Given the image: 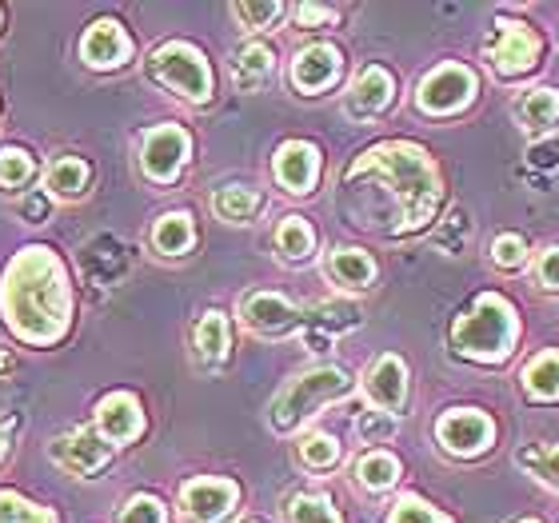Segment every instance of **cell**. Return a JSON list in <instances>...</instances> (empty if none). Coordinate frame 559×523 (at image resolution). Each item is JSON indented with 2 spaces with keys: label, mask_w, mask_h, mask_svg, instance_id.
<instances>
[{
  "label": "cell",
  "mask_w": 559,
  "mask_h": 523,
  "mask_svg": "<svg viewBox=\"0 0 559 523\" xmlns=\"http://www.w3.org/2000/svg\"><path fill=\"white\" fill-rule=\"evenodd\" d=\"M236 503H240L236 479L197 476L180 488V515L188 523H221L228 512H236Z\"/></svg>",
  "instance_id": "12"
},
{
  "label": "cell",
  "mask_w": 559,
  "mask_h": 523,
  "mask_svg": "<svg viewBox=\"0 0 559 523\" xmlns=\"http://www.w3.org/2000/svg\"><path fill=\"white\" fill-rule=\"evenodd\" d=\"M284 520L288 523H344L336 508H332V500H328V496H316V491H296V496H288Z\"/></svg>",
  "instance_id": "31"
},
{
  "label": "cell",
  "mask_w": 559,
  "mask_h": 523,
  "mask_svg": "<svg viewBox=\"0 0 559 523\" xmlns=\"http://www.w3.org/2000/svg\"><path fill=\"white\" fill-rule=\"evenodd\" d=\"M240 320H245L248 332H257L264 340L292 336L304 328V312L280 292H248L240 300Z\"/></svg>",
  "instance_id": "11"
},
{
  "label": "cell",
  "mask_w": 559,
  "mask_h": 523,
  "mask_svg": "<svg viewBox=\"0 0 559 523\" xmlns=\"http://www.w3.org/2000/svg\"><path fill=\"white\" fill-rule=\"evenodd\" d=\"M515 340H520V320L515 308L496 292H484L472 300L467 312L452 324V344L460 356L476 364H503L512 356Z\"/></svg>",
  "instance_id": "3"
},
{
  "label": "cell",
  "mask_w": 559,
  "mask_h": 523,
  "mask_svg": "<svg viewBox=\"0 0 559 523\" xmlns=\"http://www.w3.org/2000/svg\"><path fill=\"white\" fill-rule=\"evenodd\" d=\"M512 523H539V520H532V515H524V520H512Z\"/></svg>",
  "instance_id": "47"
},
{
  "label": "cell",
  "mask_w": 559,
  "mask_h": 523,
  "mask_svg": "<svg viewBox=\"0 0 559 523\" xmlns=\"http://www.w3.org/2000/svg\"><path fill=\"white\" fill-rule=\"evenodd\" d=\"M476 100V72L467 64H440L416 88V105L428 117H452Z\"/></svg>",
  "instance_id": "7"
},
{
  "label": "cell",
  "mask_w": 559,
  "mask_h": 523,
  "mask_svg": "<svg viewBox=\"0 0 559 523\" xmlns=\"http://www.w3.org/2000/svg\"><path fill=\"white\" fill-rule=\"evenodd\" d=\"M0 523H60V520L45 503H33L24 500V496H16V491L0 488Z\"/></svg>",
  "instance_id": "33"
},
{
  "label": "cell",
  "mask_w": 559,
  "mask_h": 523,
  "mask_svg": "<svg viewBox=\"0 0 559 523\" xmlns=\"http://www.w3.org/2000/svg\"><path fill=\"white\" fill-rule=\"evenodd\" d=\"M356 431L364 436V443H384L392 431H396V419L388 416V412H364L356 419Z\"/></svg>",
  "instance_id": "40"
},
{
  "label": "cell",
  "mask_w": 559,
  "mask_h": 523,
  "mask_svg": "<svg viewBox=\"0 0 559 523\" xmlns=\"http://www.w3.org/2000/svg\"><path fill=\"white\" fill-rule=\"evenodd\" d=\"M515 460H520L539 484H548L551 491H559V443L556 448H524Z\"/></svg>",
  "instance_id": "35"
},
{
  "label": "cell",
  "mask_w": 559,
  "mask_h": 523,
  "mask_svg": "<svg viewBox=\"0 0 559 523\" xmlns=\"http://www.w3.org/2000/svg\"><path fill=\"white\" fill-rule=\"evenodd\" d=\"M88 185H93V164L84 161V156L64 152V156H57V161L45 168L48 200H64V204H72V200H81L84 192H88Z\"/></svg>",
  "instance_id": "21"
},
{
  "label": "cell",
  "mask_w": 559,
  "mask_h": 523,
  "mask_svg": "<svg viewBox=\"0 0 559 523\" xmlns=\"http://www.w3.org/2000/svg\"><path fill=\"white\" fill-rule=\"evenodd\" d=\"M9 455H12V424H4V419H0V464H4Z\"/></svg>",
  "instance_id": "45"
},
{
  "label": "cell",
  "mask_w": 559,
  "mask_h": 523,
  "mask_svg": "<svg viewBox=\"0 0 559 523\" xmlns=\"http://www.w3.org/2000/svg\"><path fill=\"white\" fill-rule=\"evenodd\" d=\"M436 440L448 455H464L467 460V455L488 452V443L496 440V424L479 407H452L436 424Z\"/></svg>",
  "instance_id": "10"
},
{
  "label": "cell",
  "mask_w": 559,
  "mask_h": 523,
  "mask_svg": "<svg viewBox=\"0 0 559 523\" xmlns=\"http://www.w3.org/2000/svg\"><path fill=\"white\" fill-rule=\"evenodd\" d=\"M296 455L308 472H328V467L340 464V440L328 436V431H308L300 443H296Z\"/></svg>",
  "instance_id": "32"
},
{
  "label": "cell",
  "mask_w": 559,
  "mask_h": 523,
  "mask_svg": "<svg viewBox=\"0 0 559 523\" xmlns=\"http://www.w3.org/2000/svg\"><path fill=\"white\" fill-rule=\"evenodd\" d=\"M93 428L105 436L112 448L120 443H132L144 436V407L132 392H108L100 404H96V419Z\"/></svg>",
  "instance_id": "17"
},
{
  "label": "cell",
  "mask_w": 559,
  "mask_h": 523,
  "mask_svg": "<svg viewBox=\"0 0 559 523\" xmlns=\"http://www.w3.org/2000/svg\"><path fill=\"white\" fill-rule=\"evenodd\" d=\"M352 476H356V484L368 488V491H388L400 479V460L392 452L372 448V452H364L360 460H356Z\"/></svg>",
  "instance_id": "29"
},
{
  "label": "cell",
  "mask_w": 559,
  "mask_h": 523,
  "mask_svg": "<svg viewBox=\"0 0 559 523\" xmlns=\"http://www.w3.org/2000/svg\"><path fill=\"white\" fill-rule=\"evenodd\" d=\"M324 276L344 292H364L376 284V260L364 248L340 245L324 257Z\"/></svg>",
  "instance_id": "19"
},
{
  "label": "cell",
  "mask_w": 559,
  "mask_h": 523,
  "mask_svg": "<svg viewBox=\"0 0 559 523\" xmlns=\"http://www.w3.org/2000/svg\"><path fill=\"white\" fill-rule=\"evenodd\" d=\"M228 352H233L228 316H224L221 308H209V312L197 320V328H192V356H197V364H204V368H216V364L228 360Z\"/></svg>",
  "instance_id": "20"
},
{
  "label": "cell",
  "mask_w": 559,
  "mask_h": 523,
  "mask_svg": "<svg viewBox=\"0 0 559 523\" xmlns=\"http://www.w3.org/2000/svg\"><path fill=\"white\" fill-rule=\"evenodd\" d=\"M536 284L544 292H559V245L544 248L536 260Z\"/></svg>",
  "instance_id": "41"
},
{
  "label": "cell",
  "mask_w": 559,
  "mask_h": 523,
  "mask_svg": "<svg viewBox=\"0 0 559 523\" xmlns=\"http://www.w3.org/2000/svg\"><path fill=\"white\" fill-rule=\"evenodd\" d=\"M48 460L76 479H93L112 464V443L96 428H72L48 443Z\"/></svg>",
  "instance_id": "9"
},
{
  "label": "cell",
  "mask_w": 559,
  "mask_h": 523,
  "mask_svg": "<svg viewBox=\"0 0 559 523\" xmlns=\"http://www.w3.org/2000/svg\"><path fill=\"white\" fill-rule=\"evenodd\" d=\"M24 224H45L48 221V192H33L28 200H21Z\"/></svg>",
  "instance_id": "44"
},
{
  "label": "cell",
  "mask_w": 559,
  "mask_h": 523,
  "mask_svg": "<svg viewBox=\"0 0 559 523\" xmlns=\"http://www.w3.org/2000/svg\"><path fill=\"white\" fill-rule=\"evenodd\" d=\"M384 180L388 192L396 197L392 212V233H419L440 209V173L428 161V152L404 140H388L376 148L360 152L348 168V185L356 180Z\"/></svg>",
  "instance_id": "2"
},
{
  "label": "cell",
  "mask_w": 559,
  "mask_h": 523,
  "mask_svg": "<svg viewBox=\"0 0 559 523\" xmlns=\"http://www.w3.org/2000/svg\"><path fill=\"white\" fill-rule=\"evenodd\" d=\"M491 264L496 268H524L527 264V245H524V236H515V233H503L491 240Z\"/></svg>",
  "instance_id": "39"
},
{
  "label": "cell",
  "mask_w": 559,
  "mask_h": 523,
  "mask_svg": "<svg viewBox=\"0 0 559 523\" xmlns=\"http://www.w3.org/2000/svg\"><path fill=\"white\" fill-rule=\"evenodd\" d=\"M392 96H396L392 72L384 64H368V69L356 72V81H352L348 96H344V108H348L352 120H376L392 105Z\"/></svg>",
  "instance_id": "18"
},
{
  "label": "cell",
  "mask_w": 559,
  "mask_h": 523,
  "mask_svg": "<svg viewBox=\"0 0 559 523\" xmlns=\"http://www.w3.org/2000/svg\"><path fill=\"white\" fill-rule=\"evenodd\" d=\"M348 392H352V376L344 372L340 364H320V368H308V372L292 376L288 384L276 392V400L269 404L272 431H280V436L300 431L320 407L336 404V400H344Z\"/></svg>",
  "instance_id": "4"
},
{
  "label": "cell",
  "mask_w": 559,
  "mask_h": 523,
  "mask_svg": "<svg viewBox=\"0 0 559 523\" xmlns=\"http://www.w3.org/2000/svg\"><path fill=\"white\" fill-rule=\"evenodd\" d=\"M188 156H192V136L180 124H156L140 136V173L148 176L152 185H173L176 176L185 173Z\"/></svg>",
  "instance_id": "6"
},
{
  "label": "cell",
  "mask_w": 559,
  "mask_h": 523,
  "mask_svg": "<svg viewBox=\"0 0 559 523\" xmlns=\"http://www.w3.org/2000/svg\"><path fill=\"white\" fill-rule=\"evenodd\" d=\"M520 388H524L527 400H559V352H539L536 360L520 372Z\"/></svg>",
  "instance_id": "28"
},
{
  "label": "cell",
  "mask_w": 559,
  "mask_h": 523,
  "mask_svg": "<svg viewBox=\"0 0 559 523\" xmlns=\"http://www.w3.org/2000/svg\"><path fill=\"white\" fill-rule=\"evenodd\" d=\"M388 523H452V515H443L440 508H431L416 496H400L388 512Z\"/></svg>",
  "instance_id": "38"
},
{
  "label": "cell",
  "mask_w": 559,
  "mask_h": 523,
  "mask_svg": "<svg viewBox=\"0 0 559 523\" xmlns=\"http://www.w3.org/2000/svg\"><path fill=\"white\" fill-rule=\"evenodd\" d=\"M336 16L340 12L332 9V4H312V0L296 4V24H300V28H324V24H332Z\"/></svg>",
  "instance_id": "42"
},
{
  "label": "cell",
  "mask_w": 559,
  "mask_h": 523,
  "mask_svg": "<svg viewBox=\"0 0 559 523\" xmlns=\"http://www.w3.org/2000/svg\"><path fill=\"white\" fill-rule=\"evenodd\" d=\"M512 117L524 132H532V136H544V132H548L551 124L559 120V93H556V88H532V93L515 96Z\"/></svg>",
  "instance_id": "24"
},
{
  "label": "cell",
  "mask_w": 559,
  "mask_h": 523,
  "mask_svg": "<svg viewBox=\"0 0 559 523\" xmlns=\"http://www.w3.org/2000/svg\"><path fill=\"white\" fill-rule=\"evenodd\" d=\"M360 324V308L352 300H328V304H316L312 316H304V328H316L320 340H316V352L320 344H328L332 336H344L352 328Z\"/></svg>",
  "instance_id": "27"
},
{
  "label": "cell",
  "mask_w": 559,
  "mask_h": 523,
  "mask_svg": "<svg viewBox=\"0 0 559 523\" xmlns=\"http://www.w3.org/2000/svg\"><path fill=\"white\" fill-rule=\"evenodd\" d=\"M276 76V52L264 40H248L233 57V84L240 93H260Z\"/></svg>",
  "instance_id": "22"
},
{
  "label": "cell",
  "mask_w": 559,
  "mask_h": 523,
  "mask_svg": "<svg viewBox=\"0 0 559 523\" xmlns=\"http://www.w3.org/2000/svg\"><path fill=\"white\" fill-rule=\"evenodd\" d=\"M260 209H264V197L252 185H221L212 192V212L224 224H252Z\"/></svg>",
  "instance_id": "25"
},
{
  "label": "cell",
  "mask_w": 559,
  "mask_h": 523,
  "mask_svg": "<svg viewBox=\"0 0 559 523\" xmlns=\"http://www.w3.org/2000/svg\"><path fill=\"white\" fill-rule=\"evenodd\" d=\"M484 57L500 76H520L539 64V36L520 21H496L484 36Z\"/></svg>",
  "instance_id": "8"
},
{
  "label": "cell",
  "mask_w": 559,
  "mask_h": 523,
  "mask_svg": "<svg viewBox=\"0 0 559 523\" xmlns=\"http://www.w3.org/2000/svg\"><path fill=\"white\" fill-rule=\"evenodd\" d=\"M272 245H276V257L284 264H308L316 257V228L304 216H284L272 233Z\"/></svg>",
  "instance_id": "26"
},
{
  "label": "cell",
  "mask_w": 559,
  "mask_h": 523,
  "mask_svg": "<svg viewBox=\"0 0 559 523\" xmlns=\"http://www.w3.org/2000/svg\"><path fill=\"white\" fill-rule=\"evenodd\" d=\"M0 16H4V9H0Z\"/></svg>",
  "instance_id": "48"
},
{
  "label": "cell",
  "mask_w": 559,
  "mask_h": 523,
  "mask_svg": "<svg viewBox=\"0 0 559 523\" xmlns=\"http://www.w3.org/2000/svg\"><path fill=\"white\" fill-rule=\"evenodd\" d=\"M527 164H536V168H556L559 164V140H536V144L527 148Z\"/></svg>",
  "instance_id": "43"
},
{
  "label": "cell",
  "mask_w": 559,
  "mask_h": 523,
  "mask_svg": "<svg viewBox=\"0 0 559 523\" xmlns=\"http://www.w3.org/2000/svg\"><path fill=\"white\" fill-rule=\"evenodd\" d=\"M36 176V156L21 144H4L0 148V188L4 192H21L24 185H33Z\"/></svg>",
  "instance_id": "30"
},
{
  "label": "cell",
  "mask_w": 559,
  "mask_h": 523,
  "mask_svg": "<svg viewBox=\"0 0 559 523\" xmlns=\"http://www.w3.org/2000/svg\"><path fill=\"white\" fill-rule=\"evenodd\" d=\"M148 76L173 96L188 100V105H209L212 100L209 57L197 45H188V40H164L160 48H152Z\"/></svg>",
  "instance_id": "5"
},
{
  "label": "cell",
  "mask_w": 559,
  "mask_h": 523,
  "mask_svg": "<svg viewBox=\"0 0 559 523\" xmlns=\"http://www.w3.org/2000/svg\"><path fill=\"white\" fill-rule=\"evenodd\" d=\"M81 60L93 72H117L132 60V36L124 33V24L112 16H100L84 28L81 36Z\"/></svg>",
  "instance_id": "13"
},
{
  "label": "cell",
  "mask_w": 559,
  "mask_h": 523,
  "mask_svg": "<svg viewBox=\"0 0 559 523\" xmlns=\"http://www.w3.org/2000/svg\"><path fill=\"white\" fill-rule=\"evenodd\" d=\"M467 236H472V221H467L464 209H455L452 216L431 233V245L440 248V252H448V257H455V252L467 245Z\"/></svg>",
  "instance_id": "37"
},
{
  "label": "cell",
  "mask_w": 559,
  "mask_h": 523,
  "mask_svg": "<svg viewBox=\"0 0 559 523\" xmlns=\"http://www.w3.org/2000/svg\"><path fill=\"white\" fill-rule=\"evenodd\" d=\"M233 16L240 21L245 33H260V28H272L284 16V4L280 0H240V4H233Z\"/></svg>",
  "instance_id": "34"
},
{
  "label": "cell",
  "mask_w": 559,
  "mask_h": 523,
  "mask_svg": "<svg viewBox=\"0 0 559 523\" xmlns=\"http://www.w3.org/2000/svg\"><path fill=\"white\" fill-rule=\"evenodd\" d=\"M148 245L152 252H160V257L176 260V257H188L192 245H197V224H192V212L176 209V212H164L156 216L148 233Z\"/></svg>",
  "instance_id": "23"
},
{
  "label": "cell",
  "mask_w": 559,
  "mask_h": 523,
  "mask_svg": "<svg viewBox=\"0 0 559 523\" xmlns=\"http://www.w3.org/2000/svg\"><path fill=\"white\" fill-rule=\"evenodd\" d=\"M0 316L21 344L52 348L72 328V284L64 260L45 245H28L0 272Z\"/></svg>",
  "instance_id": "1"
},
{
  "label": "cell",
  "mask_w": 559,
  "mask_h": 523,
  "mask_svg": "<svg viewBox=\"0 0 559 523\" xmlns=\"http://www.w3.org/2000/svg\"><path fill=\"white\" fill-rule=\"evenodd\" d=\"M364 395L376 412H388V416L404 412V404H408V364L392 352L376 356L372 368L364 372Z\"/></svg>",
  "instance_id": "15"
},
{
  "label": "cell",
  "mask_w": 559,
  "mask_h": 523,
  "mask_svg": "<svg viewBox=\"0 0 559 523\" xmlns=\"http://www.w3.org/2000/svg\"><path fill=\"white\" fill-rule=\"evenodd\" d=\"M272 176L288 197H308L320 180V148L308 140H284L272 156Z\"/></svg>",
  "instance_id": "14"
},
{
  "label": "cell",
  "mask_w": 559,
  "mask_h": 523,
  "mask_svg": "<svg viewBox=\"0 0 559 523\" xmlns=\"http://www.w3.org/2000/svg\"><path fill=\"white\" fill-rule=\"evenodd\" d=\"M12 352L9 348H0V380H9V372H12Z\"/></svg>",
  "instance_id": "46"
},
{
  "label": "cell",
  "mask_w": 559,
  "mask_h": 523,
  "mask_svg": "<svg viewBox=\"0 0 559 523\" xmlns=\"http://www.w3.org/2000/svg\"><path fill=\"white\" fill-rule=\"evenodd\" d=\"M117 523H168V508L156 496H148V491H136V496L120 503Z\"/></svg>",
  "instance_id": "36"
},
{
  "label": "cell",
  "mask_w": 559,
  "mask_h": 523,
  "mask_svg": "<svg viewBox=\"0 0 559 523\" xmlns=\"http://www.w3.org/2000/svg\"><path fill=\"white\" fill-rule=\"evenodd\" d=\"M340 72H344L340 48L316 40V45H304L300 52L292 57L288 76L304 96H316V93H324V88H332V84L340 81Z\"/></svg>",
  "instance_id": "16"
}]
</instances>
